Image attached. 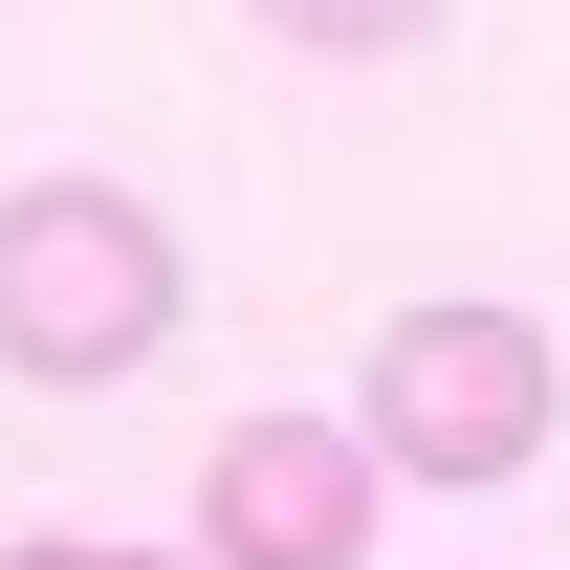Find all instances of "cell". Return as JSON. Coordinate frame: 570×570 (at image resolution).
<instances>
[{
  "label": "cell",
  "mask_w": 570,
  "mask_h": 570,
  "mask_svg": "<svg viewBox=\"0 0 570 570\" xmlns=\"http://www.w3.org/2000/svg\"><path fill=\"white\" fill-rule=\"evenodd\" d=\"M176 219L154 198H110V176H22L0 198V373L22 395H110V373H154L176 352Z\"/></svg>",
  "instance_id": "1"
},
{
  "label": "cell",
  "mask_w": 570,
  "mask_h": 570,
  "mask_svg": "<svg viewBox=\"0 0 570 570\" xmlns=\"http://www.w3.org/2000/svg\"><path fill=\"white\" fill-rule=\"evenodd\" d=\"M352 417L395 439V483H527V461H549V417H570V373H549V330H527V307H395Z\"/></svg>",
  "instance_id": "2"
},
{
  "label": "cell",
  "mask_w": 570,
  "mask_h": 570,
  "mask_svg": "<svg viewBox=\"0 0 570 570\" xmlns=\"http://www.w3.org/2000/svg\"><path fill=\"white\" fill-rule=\"evenodd\" d=\"M373 417H219L198 439V570H373Z\"/></svg>",
  "instance_id": "3"
},
{
  "label": "cell",
  "mask_w": 570,
  "mask_h": 570,
  "mask_svg": "<svg viewBox=\"0 0 570 570\" xmlns=\"http://www.w3.org/2000/svg\"><path fill=\"white\" fill-rule=\"evenodd\" d=\"M264 45H307V67H395V45H439L461 0H242Z\"/></svg>",
  "instance_id": "4"
},
{
  "label": "cell",
  "mask_w": 570,
  "mask_h": 570,
  "mask_svg": "<svg viewBox=\"0 0 570 570\" xmlns=\"http://www.w3.org/2000/svg\"><path fill=\"white\" fill-rule=\"evenodd\" d=\"M0 570H110V549H67V527H45V549H0Z\"/></svg>",
  "instance_id": "5"
},
{
  "label": "cell",
  "mask_w": 570,
  "mask_h": 570,
  "mask_svg": "<svg viewBox=\"0 0 570 570\" xmlns=\"http://www.w3.org/2000/svg\"><path fill=\"white\" fill-rule=\"evenodd\" d=\"M110 570H154V549H110Z\"/></svg>",
  "instance_id": "6"
}]
</instances>
